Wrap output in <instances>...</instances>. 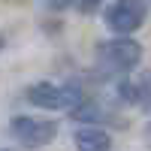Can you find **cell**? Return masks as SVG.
Here are the masks:
<instances>
[{"label": "cell", "mask_w": 151, "mask_h": 151, "mask_svg": "<svg viewBox=\"0 0 151 151\" xmlns=\"http://www.w3.org/2000/svg\"><path fill=\"white\" fill-rule=\"evenodd\" d=\"M73 142L79 151H112V136L100 127H91V124H85L82 130H76Z\"/></svg>", "instance_id": "cell-6"}, {"label": "cell", "mask_w": 151, "mask_h": 151, "mask_svg": "<svg viewBox=\"0 0 151 151\" xmlns=\"http://www.w3.org/2000/svg\"><path fill=\"white\" fill-rule=\"evenodd\" d=\"M145 0H112V3L106 6V24H109V30H115V33H133V30H139L142 27V21H145Z\"/></svg>", "instance_id": "cell-4"}, {"label": "cell", "mask_w": 151, "mask_h": 151, "mask_svg": "<svg viewBox=\"0 0 151 151\" xmlns=\"http://www.w3.org/2000/svg\"><path fill=\"white\" fill-rule=\"evenodd\" d=\"M94 58L100 76H127L142 64V45L130 36H118V40L100 42Z\"/></svg>", "instance_id": "cell-1"}, {"label": "cell", "mask_w": 151, "mask_h": 151, "mask_svg": "<svg viewBox=\"0 0 151 151\" xmlns=\"http://www.w3.org/2000/svg\"><path fill=\"white\" fill-rule=\"evenodd\" d=\"M118 97L124 100V103H130V106H145V103H151V73H145L142 79H136V82L124 79V82L118 85Z\"/></svg>", "instance_id": "cell-5"}, {"label": "cell", "mask_w": 151, "mask_h": 151, "mask_svg": "<svg viewBox=\"0 0 151 151\" xmlns=\"http://www.w3.org/2000/svg\"><path fill=\"white\" fill-rule=\"evenodd\" d=\"M0 151H3V148H0Z\"/></svg>", "instance_id": "cell-7"}, {"label": "cell", "mask_w": 151, "mask_h": 151, "mask_svg": "<svg viewBox=\"0 0 151 151\" xmlns=\"http://www.w3.org/2000/svg\"><path fill=\"white\" fill-rule=\"evenodd\" d=\"M12 136H15V142L21 148H45L48 142L58 136V124L55 121H45V118H33V115H18L12 118Z\"/></svg>", "instance_id": "cell-3"}, {"label": "cell", "mask_w": 151, "mask_h": 151, "mask_svg": "<svg viewBox=\"0 0 151 151\" xmlns=\"http://www.w3.org/2000/svg\"><path fill=\"white\" fill-rule=\"evenodd\" d=\"M27 100L40 109L48 112H60V109H73L82 106V88L76 85H55V82H36L27 88Z\"/></svg>", "instance_id": "cell-2"}]
</instances>
